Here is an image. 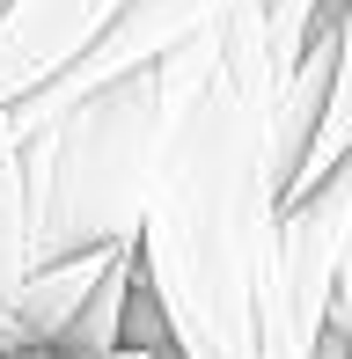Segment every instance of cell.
I'll list each match as a JSON object with an SVG mask.
<instances>
[{"label": "cell", "mask_w": 352, "mask_h": 359, "mask_svg": "<svg viewBox=\"0 0 352 359\" xmlns=\"http://www.w3.org/2000/svg\"><path fill=\"white\" fill-rule=\"evenodd\" d=\"M0 359H74V352H67V345H8Z\"/></svg>", "instance_id": "7"}, {"label": "cell", "mask_w": 352, "mask_h": 359, "mask_svg": "<svg viewBox=\"0 0 352 359\" xmlns=\"http://www.w3.org/2000/svg\"><path fill=\"white\" fill-rule=\"evenodd\" d=\"M338 0H271L162 67L140 286L176 359H316L286 301V191L330 103Z\"/></svg>", "instance_id": "1"}, {"label": "cell", "mask_w": 352, "mask_h": 359, "mask_svg": "<svg viewBox=\"0 0 352 359\" xmlns=\"http://www.w3.org/2000/svg\"><path fill=\"white\" fill-rule=\"evenodd\" d=\"M323 359H352V242H345V271H338V301H330V337Z\"/></svg>", "instance_id": "6"}, {"label": "cell", "mask_w": 352, "mask_h": 359, "mask_svg": "<svg viewBox=\"0 0 352 359\" xmlns=\"http://www.w3.org/2000/svg\"><path fill=\"white\" fill-rule=\"evenodd\" d=\"M345 154H352V0H338V67H330V103H323V125H316V140H309V161H301L286 205H301L316 184H330Z\"/></svg>", "instance_id": "5"}, {"label": "cell", "mask_w": 352, "mask_h": 359, "mask_svg": "<svg viewBox=\"0 0 352 359\" xmlns=\"http://www.w3.org/2000/svg\"><path fill=\"white\" fill-rule=\"evenodd\" d=\"M250 8H271V0H125V15L103 29V44H95V52H88L67 81H52L44 95H29L22 110H8V118H0V169H8V161H22L44 133H59L81 103L110 95L118 81H140V74L169 67L176 52L205 44L213 29H228L235 15H250Z\"/></svg>", "instance_id": "3"}, {"label": "cell", "mask_w": 352, "mask_h": 359, "mask_svg": "<svg viewBox=\"0 0 352 359\" xmlns=\"http://www.w3.org/2000/svg\"><path fill=\"white\" fill-rule=\"evenodd\" d=\"M37 271H44V257H37V176H29V154H22L0 169V316H15V301L29 293Z\"/></svg>", "instance_id": "4"}, {"label": "cell", "mask_w": 352, "mask_h": 359, "mask_svg": "<svg viewBox=\"0 0 352 359\" xmlns=\"http://www.w3.org/2000/svg\"><path fill=\"white\" fill-rule=\"evenodd\" d=\"M162 125H169V103H162V67H154L81 103L59 133H44L29 147L44 264H74V257H103V250L140 242Z\"/></svg>", "instance_id": "2"}]
</instances>
